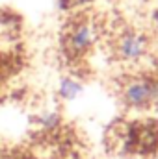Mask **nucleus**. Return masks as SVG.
I'll list each match as a JSON object with an SVG mask.
<instances>
[{
    "mask_svg": "<svg viewBox=\"0 0 158 159\" xmlns=\"http://www.w3.org/2000/svg\"><path fill=\"white\" fill-rule=\"evenodd\" d=\"M2 80H4V70H2V67H0V87H2Z\"/></svg>",
    "mask_w": 158,
    "mask_h": 159,
    "instance_id": "nucleus-8",
    "label": "nucleus"
},
{
    "mask_svg": "<svg viewBox=\"0 0 158 159\" xmlns=\"http://www.w3.org/2000/svg\"><path fill=\"white\" fill-rule=\"evenodd\" d=\"M97 41V26L89 19H77L65 37H63V50L71 57H80L91 50V46Z\"/></svg>",
    "mask_w": 158,
    "mask_h": 159,
    "instance_id": "nucleus-3",
    "label": "nucleus"
},
{
    "mask_svg": "<svg viewBox=\"0 0 158 159\" xmlns=\"http://www.w3.org/2000/svg\"><path fill=\"white\" fill-rule=\"evenodd\" d=\"M121 100L128 109L145 111L158 106V78L140 74L130 76L121 85Z\"/></svg>",
    "mask_w": 158,
    "mask_h": 159,
    "instance_id": "nucleus-1",
    "label": "nucleus"
},
{
    "mask_svg": "<svg viewBox=\"0 0 158 159\" xmlns=\"http://www.w3.org/2000/svg\"><path fill=\"white\" fill-rule=\"evenodd\" d=\"M41 126H43V129H56L58 126H60V122H62V119H60V115L58 113H45L43 117L39 119Z\"/></svg>",
    "mask_w": 158,
    "mask_h": 159,
    "instance_id": "nucleus-5",
    "label": "nucleus"
},
{
    "mask_svg": "<svg viewBox=\"0 0 158 159\" xmlns=\"http://www.w3.org/2000/svg\"><path fill=\"white\" fill-rule=\"evenodd\" d=\"M87 2H93V0H58V6L62 11H69V9H73L77 6H84Z\"/></svg>",
    "mask_w": 158,
    "mask_h": 159,
    "instance_id": "nucleus-6",
    "label": "nucleus"
},
{
    "mask_svg": "<svg viewBox=\"0 0 158 159\" xmlns=\"http://www.w3.org/2000/svg\"><path fill=\"white\" fill-rule=\"evenodd\" d=\"M60 159H82V156H80L78 152H67V154H63Z\"/></svg>",
    "mask_w": 158,
    "mask_h": 159,
    "instance_id": "nucleus-7",
    "label": "nucleus"
},
{
    "mask_svg": "<svg viewBox=\"0 0 158 159\" xmlns=\"http://www.w3.org/2000/svg\"><path fill=\"white\" fill-rule=\"evenodd\" d=\"M82 91H84V85H82L80 80L73 78V76H65V78L60 80V85H58V96H60L62 100L71 102V100H75L78 94H82Z\"/></svg>",
    "mask_w": 158,
    "mask_h": 159,
    "instance_id": "nucleus-4",
    "label": "nucleus"
},
{
    "mask_svg": "<svg viewBox=\"0 0 158 159\" xmlns=\"http://www.w3.org/2000/svg\"><path fill=\"white\" fill-rule=\"evenodd\" d=\"M151 50V41L141 30L126 28L121 30L114 41V52L123 63L128 65H138L143 59L149 57Z\"/></svg>",
    "mask_w": 158,
    "mask_h": 159,
    "instance_id": "nucleus-2",
    "label": "nucleus"
}]
</instances>
